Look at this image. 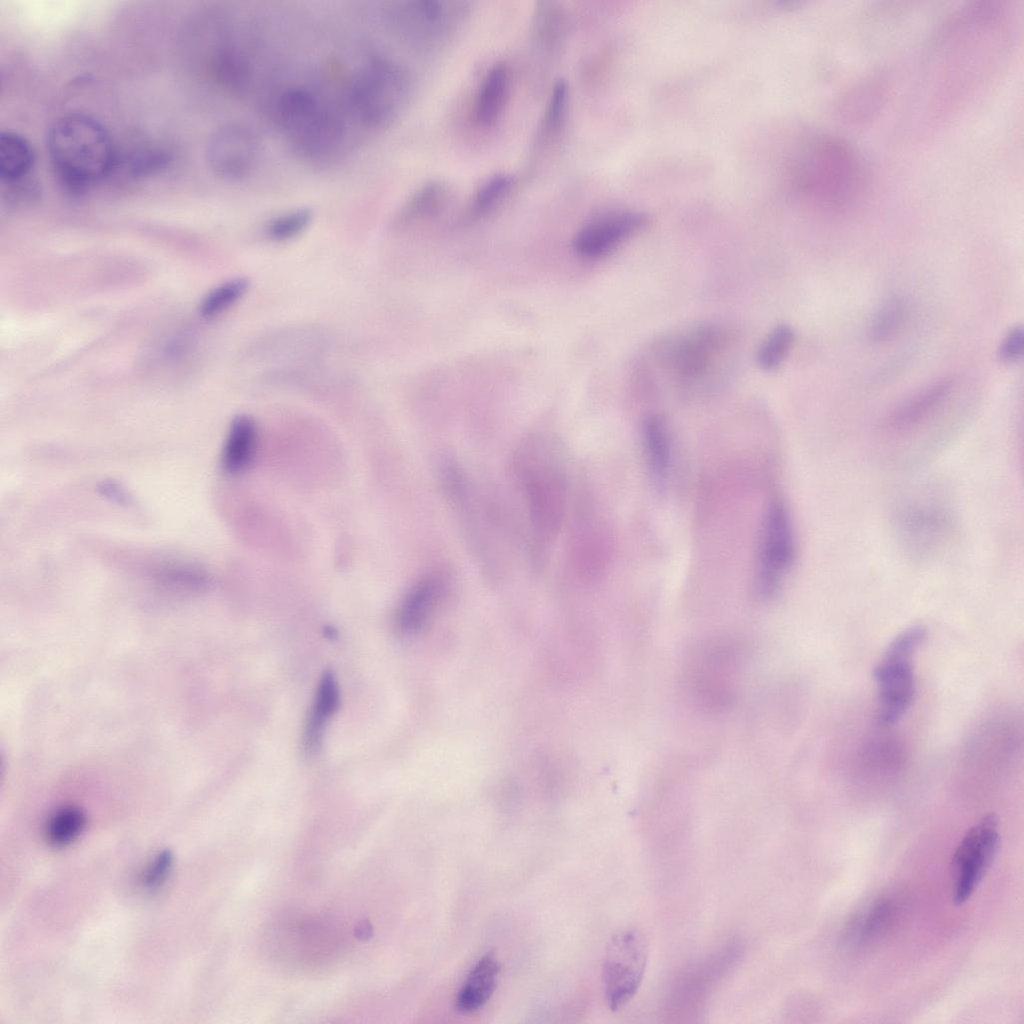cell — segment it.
Returning <instances> with one entry per match:
<instances>
[{"instance_id":"obj_6","label":"cell","mask_w":1024,"mask_h":1024,"mask_svg":"<svg viewBox=\"0 0 1024 1024\" xmlns=\"http://www.w3.org/2000/svg\"><path fill=\"white\" fill-rule=\"evenodd\" d=\"M343 932L319 916H295L277 924L270 945L276 957L297 967L326 964L342 950Z\"/></svg>"},{"instance_id":"obj_22","label":"cell","mask_w":1024,"mask_h":1024,"mask_svg":"<svg viewBox=\"0 0 1024 1024\" xmlns=\"http://www.w3.org/2000/svg\"><path fill=\"white\" fill-rule=\"evenodd\" d=\"M257 444V429L247 415L236 416L229 428L223 447L221 463L229 474L245 471L251 464Z\"/></svg>"},{"instance_id":"obj_13","label":"cell","mask_w":1024,"mask_h":1024,"mask_svg":"<svg viewBox=\"0 0 1024 1024\" xmlns=\"http://www.w3.org/2000/svg\"><path fill=\"white\" fill-rule=\"evenodd\" d=\"M636 212H614L595 218L582 226L573 239L574 251L585 259L601 258L633 235L644 224Z\"/></svg>"},{"instance_id":"obj_7","label":"cell","mask_w":1024,"mask_h":1024,"mask_svg":"<svg viewBox=\"0 0 1024 1024\" xmlns=\"http://www.w3.org/2000/svg\"><path fill=\"white\" fill-rule=\"evenodd\" d=\"M812 163V188L823 203L836 209L853 204L866 179L860 156L841 139L822 141Z\"/></svg>"},{"instance_id":"obj_33","label":"cell","mask_w":1024,"mask_h":1024,"mask_svg":"<svg viewBox=\"0 0 1024 1024\" xmlns=\"http://www.w3.org/2000/svg\"><path fill=\"white\" fill-rule=\"evenodd\" d=\"M248 286V280L243 277L233 278L216 286L201 301L200 314L206 318L221 314L246 293Z\"/></svg>"},{"instance_id":"obj_18","label":"cell","mask_w":1024,"mask_h":1024,"mask_svg":"<svg viewBox=\"0 0 1024 1024\" xmlns=\"http://www.w3.org/2000/svg\"><path fill=\"white\" fill-rule=\"evenodd\" d=\"M340 688L333 671L323 672L303 729L302 743L307 753L319 749L326 726L340 706Z\"/></svg>"},{"instance_id":"obj_23","label":"cell","mask_w":1024,"mask_h":1024,"mask_svg":"<svg viewBox=\"0 0 1024 1024\" xmlns=\"http://www.w3.org/2000/svg\"><path fill=\"white\" fill-rule=\"evenodd\" d=\"M449 194L446 182L442 180L425 182L404 203L396 217V225L403 227L434 216L444 208Z\"/></svg>"},{"instance_id":"obj_38","label":"cell","mask_w":1024,"mask_h":1024,"mask_svg":"<svg viewBox=\"0 0 1024 1024\" xmlns=\"http://www.w3.org/2000/svg\"><path fill=\"white\" fill-rule=\"evenodd\" d=\"M1023 349V328L1021 326H1015L1010 329L1001 340L997 350V357L1003 364H1013L1022 357Z\"/></svg>"},{"instance_id":"obj_37","label":"cell","mask_w":1024,"mask_h":1024,"mask_svg":"<svg viewBox=\"0 0 1024 1024\" xmlns=\"http://www.w3.org/2000/svg\"><path fill=\"white\" fill-rule=\"evenodd\" d=\"M173 866V855L170 851L159 852L145 867L140 876L141 886L152 891L161 887L168 878Z\"/></svg>"},{"instance_id":"obj_25","label":"cell","mask_w":1024,"mask_h":1024,"mask_svg":"<svg viewBox=\"0 0 1024 1024\" xmlns=\"http://www.w3.org/2000/svg\"><path fill=\"white\" fill-rule=\"evenodd\" d=\"M715 340L717 336L710 329L697 331L681 340L673 355L676 370L686 377L702 372L715 346Z\"/></svg>"},{"instance_id":"obj_15","label":"cell","mask_w":1024,"mask_h":1024,"mask_svg":"<svg viewBox=\"0 0 1024 1024\" xmlns=\"http://www.w3.org/2000/svg\"><path fill=\"white\" fill-rule=\"evenodd\" d=\"M447 591L442 573H431L417 581L406 593L396 613V628L403 635L421 631L436 612Z\"/></svg>"},{"instance_id":"obj_27","label":"cell","mask_w":1024,"mask_h":1024,"mask_svg":"<svg viewBox=\"0 0 1024 1024\" xmlns=\"http://www.w3.org/2000/svg\"><path fill=\"white\" fill-rule=\"evenodd\" d=\"M569 106V86L558 79L550 92L536 133V143L545 145L557 137L564 126Z\"/></svg>"},{"instance_id":"obj_21","label":"cell","mask_w":1024,"mask_h":1024,"mask_svg":"<svg viewBox=\"0 0 1024 1024\" xmlns=\"http://www.w3.org/2000/svg\"><path fill=\"white\" fill-rule=\"evenodd\" d=\"M641 442L649 475L654 485L662 488L671 468V440L667 425L660 416L645 418L641 428Z\"/></svg>"},{"instance_id":"obj_19","label":"cell","mask_w":1024,"mask_h":1024,"mask_svg":"<svg viewBox=\"0 0 1024 1024\" xmlns=\"http://www.w3.org/2000/svg\"><path fill=\"white\" fill-rule=\"evenodd\" d=\"M511 73L504 61L495 62L483 76L475 97L474 116L485 127L493 126L508 103Z\"/></svg>"},{"instance_id":"obj_36","label":"cell","mask_w":1024,"mask_h":1024,"mask_svg":"<svg viewBox=\"0 0 1024 1024\" xmlns=\"http://www.w3.org/2000/svg\"><path fill=\"white\" fill-rule=\"evenodd\" d=\"M884 91L882 85L878 82H866L846 96L843 103L845 110L843 112L848 115L849 118L855 113L852 120L865 119L866 114L876 112L879 105L882 102Z\"/></svg>"},{"instance_id":"obj_9","label":"cell","mask_w":1024,"mask_h":1024,"mask_svg":"<svg viewBox=\"0 0 1024 1024\" xmlns=\"http://www.w3.org/2000/svg\"><path fill=\"white\" fill-rule=\"evenodd\" d=\"M469 11V3L462 0H410L400 2L393 16L407 41L434 50L454 37Z\"/></svg>"},{"instance_id":"obj_26","label":"cell","mask_w":1024,"mask_h":1024,"mask_svg":"<svg viewBox=\"0 0 1024 1024\" xmlns=\"http://www.w3.org/2000/svg\"><path fill=\"white\" fill-rule=\"evenodd\" d=\"M566 15L562 7L552 1L537 2L532 19V33L536 43L545 49H554L563 41Z\"/></svg>"},{"instance_id":"obj_11","label":"cell","mask_w":1024,"mask_h":1024,"mask_svg":"<svg viewBox=\"0 0 1024 1024\" xmlns=\"http://www.w3.org/2000/svg\"><path fill=\"white\" fill-rule=\"evenodd\" d=\"M998 818L986 814L958 844L952 859L953 901L964 904L990 868L999 848Z\"/></svg>"},{"instance_id":"obj_1","label":"cell","mask_w":1024,"mask_h":1024,"mask_svg":"<svg viewBox=\"0 0 1024 1024\" xmlns=\"http://www.w3.org/2000/svg\"><path fill=\"white\" fill-rule=\"evenodd\" d=\"M47 145L56 174L72 192L95 185L117 162V152L106 129L84 114L58 119L50 128Z\"/></svg>"},{"instance_id":"obj_10","label":"cell","mask_w":1024,"mask_h":1024,"mask_svg":"<svg viewBox=\"0 0 1024 1024\" xmlns=\"http://www.w3.org/2000/svg\"><path fill=\"white\" fill-rule=\"evenodd\" d=\"M648 942L636 928H625L608 943L603 965V987L608 1007L619 1010L637 993L647 966Z\"/></svg>"},{"instance_id":"obj_29","label":"cell","mask_w":1024,"mask_h":1024,"mask_svg":"<svg viewBox=\"0 0 1024 1024\" xmlns=\"http://www.w3.org/2000/svg\"><path fill=\"white\" fill-rule=\"evenodd\" d=\"M86 823L84 812L76 806L67 805L56 810L45 826L46 840L55 847H64L75 841Z\"/></svg>"},{"instance_id":"obj_39","label":"cell","mask_w":1024,"mask_h":1024,"mask_svg":"<svg viewBox=\"0 0 1024 1024\" xmlns=\"http://www.w3.org/2000/svg\"><path fill=\"white\" fill-rule=\"evenodd\" d=\"M100 489L102 490V493L106 495V497L111 498L112 501L119 503L129 502L126 492L117 483H113L111 481L103 482Z\"/></svg>"},{"instance_id":"obj_31","label":"cell","mask_w":1024,"mask_h":1024,"mask_svg":"<svg viewBox=\"0 0 1024 1024\" xmlns=\"http://www.w3.org/2000/svg\"><path fill=\"white\" fill-rule=\"evenodd\" d=\"M907 317V305L903 299L894 297L887 300L875 313L869 327V336L874 342H885L901 329Z\"/></svg>"},{"instance_id":"obj_2","label":"cell","mask_w":1024,"mask_h":1024,"mask_svg":"<svg viewBox=\"0 0 1024 1024\" xmlns=\"http://www.w3.org/2000/svg\"><path fill=\"white\" fill-rule=\"evenodd\" d=\"M514 464L533 535L541 544L550 543L567 509V482L558 454L551 444L534 438L520 446Z\"/></svg>"},{"instance_id":"obj_34","label":"cell","mask_w":1024,"mask_h":1024,"mask_svg":"<svg viewBox=\"0 0 1024 1024\" xmlns=\"http://www.w3.org/2000/svg\"><path fill=\"white\" fill-rule=\"evenodd\" d=\"M312 218V211L308 208H297L285 212L268 223L266 234L274 241L290 240L304 232Z\"/></svg>"},{"instance_id":"obj_16","label":"cell","mask_w":1024,"mask_h":1024,"mask_svg":"<svg viewBox=\"0 0 1024 1024\" xmlns=\"http://www.w3.org/2000/svg\"><path fill=\"white\" fill-rule=\"evenodd\" d=\"M954 387L955 380L945 377L931 383L904 401L888 419L889 433L898 436L911 434L946 404Z\"/></svg>"},{"instance_id":"obj_4","label":"cell","mask_w":1024,"mask_h":1024,"mask_svg":"<svg viewBox=\"0 0 1024 1024\" xmlns=\"http://www.w3.org/2000/svg\"><path fill=\"white\" fill-rule=\"evenodd\" d=\"M742 668V649L735 640L717 638L695 647L685 669L692 703L709 714L729 709L737 697Z\"/></svg>"},{"instance_id":"obj_12","label":"cell","mask_w":1024,"mask_h":1024,"mask_svg":"<svg viewBox=\"0 0 1024 1024\" xmlns=\"http://www.w3.org/2000/svg\"><path fill=\"white\" fill-rule=\"evenodd\" d=\"M260 156V142L250 126L227 123L210 136L206 159L212 172L219 178L236 182L249 177Z\"/></svg>"},{"instance_id":"obj_3","label":"cell","mask_w":1024,"mask_h":1024,"mask_svg":"<svg viewBox=\"0 0 1024 1024\" xmlns=\"http://www.w3.org/2000/svg\"><path fill=\"white\" fill-rule=\"evenodd\" d=\"M412 91L413 78L404 65L386 57L373 58L349 80L346 108L360 125L385 128L403 112Z\"/></svg>"},{"instance_id":"obj_30","label":"cell","mask_w":1024,"mask_h":1024,"mask_svg":"<svg viewBox=\"0 0 1024 1024\" xmlns=\"http://www.w3.org/2000/svg\"><path fill=\"white\" fill-rule=\"evenodd\" d=\"M514 184V176L510 173L497 172L489 176L479 185L473 196L472 213L480 216L492 211L510 194Z\"/></svg>"},{"instance_id":"obj_5","label":"cell","mask_w":1024,"mask_h":1024,"mask_svg":"<svg viewBox=\"0 0 1024 1024\" xmlns=\"http://www.w3.org/2000/svg\"><path fill=\"white\" fill-rule=\"evenodd\" d=\"M926 638V629L913 625L889 643L874 670L877 685V720L883 727L897 723L909 710L916 693L914 657Z\"/></svg>"},{"instance_id":"obj_8","label":"cell","mask_w":1024,"mask_h":1024,"mask_svg":"<svg viewBox=\"0 0 1024 1024\" xmlns=\"http://www.w3.org/2000/svg\"><path fill=\"white\" fill-rule=\"evenodd\" d=\"M795 559V538L790 514L780 499L772 500L763 517L755 592L762 600L773 598L780 590Z\"/></svg>"},{"instance_id":"obj_24","label":"cell","mask_w":1024,"mask_h":1024,"mask_svg":"<svg viewBox=\"0 0 1024 1024\" xmlns=\"http://www.w3.org/2000/svg\"><path fill=\"white\" fill-rule=\"evenodd\" d=\"M34 154L28 141L14 132H3L0 136V177L10 185L22 182L29 174Z\"/></svg>"},{"instance_id":"obj_17","label":"cell","mask_w":1024,"mask_h":1024,"mask_svg":"<svg viewBox=\"0 0 1024 1024\" xmlns=\"http://www.w3.org/2000/svg\"><path fill=\"white\" fill-rule=\"evenodd\" d=\"M948 512L940 504L924 500L902 512L900 529L904 542L916 553H927L946 535Z\"/></svg>"},{"instance_id":"obj_20","label":"cell","mask_w":1024,"mask_h":1024,"mask_svg":"<svg viewBox=\"0 0 1024 1024\" xmlns=\"http://www.w3.org/2000/svg\"><path fill=\"white\" fill-rule=\"evenodd\" d=\"M499 973L500 964L495 954L489 952L482 956L456 995V1010L467 1014L482 1008L496 989Z\"/></svg>"},{"instance_id":"obj_35","label":"cell","mask_w":1024,"mask_h":1024,"mask_svg":"<svg viewBox=\"0 0 1024 1024\" xmlns=\"http://www.w3.org/2000/svg\"><path fill=\"white\" fill-rule=\"evenodd\" d=\"M891 904L887 900H879L871 906L867 913L861 915L853 923L848 937L856 941L869 940L877 935L891 917Z\"/></svg>"},{"instance_id":"obj_14","label":"cell","mask_w":1024,"mask_h":1024,"mask_svg":"<svg viewBox=\"0 0 1024 1024\" xmlns=\"http://www.w3.org/2000/svg\"><path fill=\"white\" fill-rule=\"evenodd\" d=\"M330 108L310 89L295 86L284 89L273 106L278 128L294 144L325 117Z\"/></svg>"},{"instance_id":"obj_28","label":"cell","mask_w":1024,"mask_h":1024,"mask_svg":"<svg viewBox=\"0 0 1024 1024\" xmlns=\"http://www.w3.org/2000/svg\"><path fill=\"white\" fill-rule=\"evenodd\" d=\"M214 71L221 84L240 93L248 88L252 68L247 57L234 47H226L215 55Z\"/></svg>"},{"instance_id":"obj_32","label":"cell","mask_w":1024,"mask_h":1024,"mask_svg":"<svg viewBox=\"0 0 1024 1024\" xmlns=\"http://www.w3.org/2000/svg\"><path fill=\"white\" fill-rule=\"evenodd\" d=\"M795 341V332L787 324L777 325L765 338L757 353L758 365L766 370H775L786 358Z\"/></svg>"}]
</instances>
